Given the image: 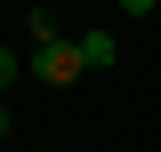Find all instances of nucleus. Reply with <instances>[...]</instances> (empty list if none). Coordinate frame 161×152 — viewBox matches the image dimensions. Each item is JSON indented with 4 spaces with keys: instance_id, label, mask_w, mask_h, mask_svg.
Here are the masks:
<instances>
[{
    "instance_id": "nucleus-1",
    "label": "nucleus",
    "mask_w": 161,
    "mask_h": 152,
    "mask_svg": "<svg viewBox=\"0 0 161 152\" xmlns=\"http://www.w3.org/2000/svg\"><path fill=\"white\" fill-rule=\"evenodd\" d=\"M80 72H89V64H80L73 32H48V40H32V80H40V88H73Z\"/></svg>"
},
{
    "instance_id": "nucleus-2",
    "label": "nucleus",
    "mask_w": 161,
    "mask_h": 152,
    "mask_svg": "<svg viewBox=\"0 0 161 152\" xmlns=\"http://www.w3.org/2000/svg\"><path fill=\"white\" fill-rule=\"evenodd\" d=\"M73 48H80V64H89V72H105V64H113V32H73Z\"/></svg>"
},
{
    "instance_id": "nucleus-3",
    "label": "nucleus",
    "mask_w": 161,
    "mask_h": 152,
    "mask_svg": "<svg viewBox=\"0 0 161 152\" xmlns=\"http://www.w3.org/2000/svg\"><path fill=\"white\" fill-rule=\"evenodd\" d=\"M8 80H16V48H0V88H8Z\"/></svg>"
},
{
    "instance_id": "nucleus-4",
    "label": "nucleus",
    "mask_w": 161,
    "mask_h": 152,
    "mask_svg": "<svg viewBox=\"0 0 161 152\" xmlns=\"http://www.w3.org/2000/svg\"><path fill=\"white\" fill-rule=\"evenodd\" d=\"M0 136H8V120H0Z\"/></svg>"
}]
</instances>
